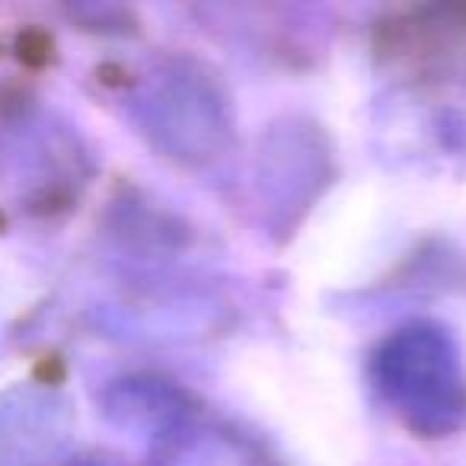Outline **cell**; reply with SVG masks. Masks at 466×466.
<instances>
[{
  "instance_id": "1",
  "label": "cell",
  "mask_w": 466,
  "mask_h": 466,
  "mask_svg": "<svg viewBox=\"0 0 466 466\" xmlns=\"http://www.w3.org/2000/svg\"><path fill=\"white\" fill-rule=\"evenodd\" d=\"M370 380L390 412L425 438L466 425V361L457 339L438 323H409L370 355Z\"/></svg>"
},
{
  "instance_id": "2",
  "label": "cell",
  "mask_w": 466,
  "mask_h": 466,
  "mask_svg": "<svg viewBox=\"0 0 466 466\" xmlns=\"http://www.w3.org/2000/svg\"><path fill=\"white\" fill-rule=\"evenodd\" d=\"M141 131L186 167L211 163L233 141V109L218 74L192 58L160 65L137 96Z\"/></svg>"
},
{
  "instance_id": "3",
  "label": "cell",
  "mask_w": 466,
  "mask_h": 466,
  "mask_svg": "<svg viewBox=\"0 0 466 466\" xmlns=\"http://www.w3.org/2000/svg\"><path fill=\"white\" fill-rule=\"evenodd\" d=\"M71 409L55 390L16 387L0 396V466H58Z\"/></svg>"
},
{
  "instance_id": "4",
  "label": "cell",
  "mask_w": 466,
  "mask_h": 466,
  "mask_svg": "<svg viewBox=\"0 0 466 466\" xmlns=\"http://www.w3.org/2000/svg\"><path fill=\"white\" fill-rule=\"evenodd\" d=\"M157 466H279L253 438L188 415L157 441Z\"/></svg>"
},
{
  "instance_id": "5",
  "label": "cell",
  "mask_w": 466,
  "mask_h": 466,
  "mask_svg": "<svg viewBox=\"0 0 466 466\" xmlns=\"http://www.w3.org/2000/svg\"><path fill=\"white\" fill-rule=\"evenodd\" d=\"M109 419H116L122 428L135 431H150L157 441L179 428L188 419V402L182 393H176L167 383H147V380H128L109 390Z\"/></svg>"
},
{
  "instance_id": "6",
  "label": "cell",
  "mask_w": 466,
  "mask_h": 466,
  "mask_svg": "<svg viewBox=\"0 0 466 466\" xmlns=\"http://www.w3.org/2000/svg\"><path fill=\"white\" fill-rule=\"evenodd\" d=\"M61 466H128L122 457H116V453H84V457H74V460H67V463H61Z\"/></svg>"
}]
</instances>
